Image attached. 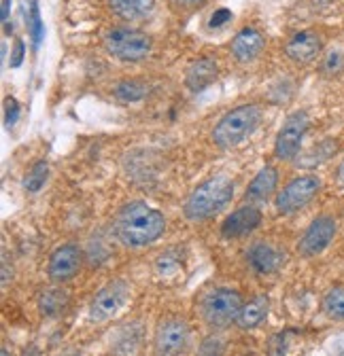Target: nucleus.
<instances>
[{"instance_id":"nucleus-30","label":"nucleus","mask_w":344,"mask_h":356,"mask_svg":"<svg viewBox=\"0 0 344 356\" xmlns=\"http://www.w3.org/2000/svg\"><path fill=\"white\" fill-rule=\"evenodd\" d=\"M200 356H224V352L217 341H206L200 350Z\"/></svg>"},{"instance_id":"nucleus-26","label":"nucleus","mask_w":344,"mask_h":356,"mask_svg":"<svg viewBox=\"0 0 344 356\" xmlns=\"http://www.w3.org/2000/svg\"><path fill=\"white\" fill-rule=\"evenodd\" d=\"M321 70H323V74H327V76H338V74L344 70V51L331 49V51L325 56V60H323V64H321Z\"/></svg>"},{"instance_id":"nucleus-32","label":"nucleus","mask_w":344,"mask_h":356,"mask_svg":"<svg viewBox=\"0 0 344 356\" xmlns=\"http://www.w3.org/2000/svg\"><path fill=\"white\" fill-rule=\"evenodd\" d=\"M179 7H198V5H204L206 0H175Z\"/></svg>"},{"instance_id":"nucleus-18","label":"nucleus","mask_w":344,"mask_h":356,"mask_svg":"<svg viewBox=\"0 0 344 356\" xmlns=\"http://www.w3.org/2000/svg\"><path fill=\"white\" fill-rule=\"evenodd\" d=\"M268 312H270V297L264 295V293L255 295L249 303L242 305V312H240L236 325L242 331H253L268 318Z\"/></svg>"},{"instance_id":"nucleus-9","label":"nucleus","mask_w":344,"mask_h":356,"mask_svg":"<svg viewBox=\"0 0 344 356\" xmlns=\"http://www.w3.org/2000/svg\"><path fill=\"white\" fill-rule=\"evenodd\" d=\"M338 234V222L329 214H321L311 220V225L304 229L302 238L297 240V252L304 259H313L321 254L336 238Z\"/></svg>"},{"instance_id":"nucleus-14","label":"nucleus","mask_w":344,"mask_h":356,"mask_svg":"<svg viewBox=\"0 0 344 356\" xmlns=\"http://www.w3.org/2000/svg\"><path fill=\"white\" fill-rule=\"evenodd\" d=\"M321 47H323L321 36L311 30H304L289 38V42L285 44V54L295 64H311L319 58Z\"/></svg>"},{"instance_id":"nucleus-2","label":"nucleus","mask_w":344,"mask_h":356,"mask_svg":"<svg viewBox=\"0 0 344 356\" xmlns=\"http://www.w3.org/2000/svg\"><path fill=\"white\" fill-rule=\"evenodd\" d=\"M234 195V181L228 174H214L200 183L185 200L183 214L191 222H204L219 214Z\"/></svg>"},{"instance_id":"nucleus-11","label":"nucleus","mask_w":344,"mask_h":356,"mask_svg":"<svg viewBox=\"0 0 344 356\" xmlns=\"http://www.w3.org/2000/svg\"><path fill=\"white\" fill-rule=\"evenodd\" d=\"M81 265H83L81 248L77 244H62L49 257V263H47L49 280L56 282V284L68 282V280H72L79 274Z\"/></svg>"},{"instance_id":"nucleus-34","label":"nucleus","mask_w":344,"mask_h":356,"mask_svg":"<svg viewBox=\"0 0 344 356\" xmlns=\"http://www.w3.org/2000/svg\"><path fill=\"white\" fill-rule=\"evenodd\" d=\"M22 356H40V354H38L36 346H28V348L24 350V354H22Z\"/></svg>"},{"instance_id":"nucleus-24","label":"nucleus","mask_w":344,"mask_h":356,"mask_svg":"<svg viewBox=\"0 0 344 356\" xmlns=\"http://www.w3.org/2000/svg\"><path fill=\"white\" fill-rule=\"evenodd\" d=\"M26 19H28V30H30L32 44H34V49H38V47H40V42H42V38H45V24H42V19H40L38 0H32L30 15H28Z\"/></svg>"},{"instance_id":"nucleus-22","label":"nucleus","mask_w":344,"mask_h":356,"mask_svg":"<svg viewBox=\"0 0 344 356\" xmlns=\"http://www.w3.org/2000/svg\"><path fill=\"white\" fill-rule=\"evenodd\" d=\"M149 94V85L145 81L139 79H130V81H121L119 85H115L113 96L121 102H139Z\"/></svg>"},{"instance_id":"nucleus-12","label":"nucleus","mask_w":344,"mask_h":356,"mask_svg":"<svg viewBox=\"0 0 344 356\" xmlns=\"http://www.w3.org/2000/svg\"><path fill=\"white\" fill-rule=\"evenodd\" d=\"M260 225H262L260 208L253 204H244L226 216L219 232L226 240H240V238H247L249 234H253Z\"/></svg>"},{"instance_id":"nucleus-25","label":"nucleus","mask_w":344,"mask_h":356,"mask_svg":"<svg viewBox=\"0 0 344 356\" xmlns=\"http://www.w3.org/2000/svg\"><path fill=\"white\" fill-rule=\"evenodd\" d=\"M334 153H336V143L325 140V143L317 145L306 157H302L304 161H297V163H302V165H319V163H325Z\"/></svg>"},{"instance_id":"nucleus-3","label":"nucleus","mask_w":344,"mask_h":356,"mask_svg":"<svg viewBox=\"0 0 344 356\" xmlns=\"http://www.w3.org/2000/svg\"><path fill=\"white\" fill-rule=\"evenodd\" d=\"M262 123V108L257 104H240L228 111L212 127V143L224 151L238 147L257 131Z\"/></svg>"},{"instance_id":"nucleus-19","label":"nucleus","mask_w":344,"mask_h":356,"mask_svg":"<svg viewBox=\"0 0 344 356\" xmlns=\"http://www.w3.org/2000/svg\"><path fill=\"white\" fill-rule=\"evenodd\" d=\"M109 7L123 22H143L153 13L155 0H109Z\"/></svg>"},{"instance_id":"nucleus-28","label":"nucleus","mask_w":344,"mask_h":356,"mask_svg":"<svg viewBox=\"0 0 344 356\" xmlns=\"http://www.w3.org/2000/svg\"><path fill=\"white\" fill-rule=\"evenodd\" d=\"M24 56H26V42H24L22 38H15V42H13V51H11V60H9L11 68H19L22 62H24Z\"/></svg>"},{"instance_id":"nucleus-33","label":"nucleus","mask_w":344,"mask_h":356,"mask_svg":"<svg viewBox=\"0 0 344 356\" xmlns=\"http://www.w3.org/2000/svg\"><path fill=\"white\" fill-rule=\"evenodd\" d=\"M336 178H338V181L344 185V159L338 163V170H336Z\"/></svg>"},{"instance_id":"nucleus-7","label":"nucleus","mask_w":344,"mask_h":356,"mask_svg":"<svg viewBox=\"0 0 344 356\" xmlns=\"http://www.w3.org/2000/svg\"><path fill=\"white\" fill-rule=\"evenodd\" d=\"M130 293H132V289L123 278H117V280H111L109 284H104L90 301V307H88L90 323L111 321L115 314H119V312L125 307V303L130 301Z\"/></svg>"},{"instance_id":"nucleus-20","label":"nucleus","mask_w":344,"mask_h":356,"mask_svg":"<svg viewBox=\"0 0 344 356\" xmlns=\"http://www.w3.org/2000/svg\"><path fill=\"white\" fill-rule=\"evenodd\" d=\"M36 305L42 318H58L68 307V293L62 289H45L38 293Z\"/></svg>"},{"instance_id":"nucleus-31","label":"nucleus","mask_w":344,"mask_h":356,"mask_svg":"<svg viewBox=\"0 0 344 356\" xmlns=\"http://www.w3.org/2000/svg\"><path fill=\"white\" fill-rule=\"evenodd\" d=\"M9 13H11V0H3V7H0V19H3V26L9 24Z\"/></svg>"},{"instance_id":"nucleus-35","label":"nucleus","mask_w":344,"mask_h":356,"mask_svg":"<svg viewBox=\"0 0 344 356\" xmlns=\"http://www.w3.org/2000/svg\"><path fill=\"white\" fill-rule=\"evenodd\" d=\"M0 356H13L7 348H3V350H0Z\"/></svg>"},{"instance_id":"nucleus-5","label":"nucleus","mask_w":344,"mask_h":356,"mask_svg":"<svg viewBox=\"0 0 344 356\" xmlns=\"http://www.w3.org/2000/svg\"><path fill=\"white\" fill-rule=\"evenodd\" d=\"M242 295L234 289L219 286L210 289L200 301V314L204 323L212 329H226L234 325L242 312Z\"/></svg>"},{"instance_id":"nucleus-23","label":"nucleus","mask_w":344,"mask_h":356,"mask_svg":"<svg viewBox=\"0 0 344 356\" xmlns=\"http://www.w3.org/2000/svg\"><path fill=\"white\" fill-rule=\"evenodd\" d=\"M47 176H49V163L45 159H38L26 174L24 178V189L28 193H38L47 183Z\"/></svg>"},{"instance_id":"nucleus-6","label":"nucleus","mask_w":344,"mask_h":356,"mask_svg":"<svg viewBox=\"0 0 344 356\" xmlns=\"http://www.w3.org/2000/svg\"><path fill=\"white\" fill-rule=\"evenodd\" d=\"M323 183L317 174H299L279 191L274 206L279 214H295L306 208L321 191Z\"/></svg>"},{"instance_id":"nucleus-21","label":"nucleus","mask_w":344,"mask_h":356,"mask_svg":"<svg viewBox=\"0 0 344 356\" xmlns=\"http://www.w3.org/2000/svg\"><path fill=\"white\" fill-rule=\"evenodd\" d=\"M321 312L325 314V318L334 323H344V286L342 284H336L325 291L321 299Z\"/></svg>"},{"instance_id":"nucleus-4","label":"nucleus","mask_w":344,"mask_h":356,"mask_svg":"<svg viewBox=\"0 0 344 356\" xmlns=\"http://www.w3.org/2000/svg\"><path fill=\"white\" fill-rule=\"evenodd\" d=\"M102 42L109 56H113L119 62H130V64L147 60L153 49V38L147 32L130 26L109 30Z\"/></svg>"},{"instance_id":"nucleus-8","label":"nucleus","mask_w":344,"mask_h":356,"mask_svg":"<svg viewBox=\"0 0 344 356\" xmlns=\"http://www.w3.org/2000/svg\"><path fill=\"white\" fill-rule=\"evenodd\" d=\"M311 127V119L304 111H297L283 121L274 138V157L281 161H293L302 151L304 136Z\"/></svg>"},{"instance_id":"nucleus-10","label":"nucleus","mask_w":344,"mask_h":356,"mask_svg":"<svg viewBox=\"0 0 344 356\" xmlns=\"http://www.w3.org/2000/svg\"><path fill=\"white\" fill-rule=\"evenodd\" d=\"M189 343V327L181 318H166L157 325L153 335L155 356H179Z\"/></svg>"},{"instance_id":"nucleus-27","label":"nucleus","mask_w":344,"mask_h":356,"mask_svg":"<svg viewBox=\"0 0 344 356\" xmlns=\"http://www.w3.org/2000/svg\"><path fill=\"white\" fill-rule=\"evenodd\" d=\"M19 119V102L15 98H5V125L11 129Z\"/></svg>"},{"instance_id":"nucleus-29","label":"nucleus","mask_w":344,"mask_h":356,"mask_svg":"<svg viewBox=\"0 0 344 356\" xmlns=\"http://www.w3.org/2000/svg\"><path fill=\"white\" fill-rule=\"evenodd\" d=\"M230 19H232V11H230V9H217V11H214V13L210 15L208 26H210V28H221V26H226Z\"/></svg>"},{"instance_id":"nucleus-13","label":"nucleus","mask_w":344,"mask_h":356,"mask_svg":"<svg viewBox=\"0 0 344 356\" xmlns=\"http://www.w3.org/2000/svg\"><path fill=\"white\" fill-rule=\"evenodd\" d=\"M247 261L255 274L270 276L285 265V254L270 242H255L247 252Z\"/></svg>"},{"instance_id":"nucleus-16","label":"nucleus","mask_w":344,"mask_h":356,"mask_svg":"<svg viewBox=\"0 0 344 356\" xmlns=\"http://www.w3.org/2000/svg\"><path fill=\"white\" fill-rule=\"evenodd\" d=\"M217 74H219L217 62H214L212 58H198L185 70V85H187L189 92L200 94L202 89H206L208 85H212L214 81H217Z\"/></svg>"},{"instance_id":"nucleus-15","label":"nucleus","mask_w":344,"mask_h":356,"mask_svg":"<svg viewBox=\"0 0 344 356\" xmlns=\"http://www.w3.org/2000/svg\"><path fill=\"white\" fill-rule=\"evenodd\" d=\"M264 47H266V36L255 28H244L232 40V56L238 62L247 64L253 62L255 58H260Z\"/></svg>"},{"instance_id":"nucleus-17","label":"nucleus","mask_w":344,"mask_h":356,"mask_svg":"<svg viewBox=\"0 0 344 356\" xmlns=\"http://www.w3.org/2000/svg\"><path fill=\"white\" fill-rule=\"evenodd\" d=\"M279 187V170L274 165H264L260 172L253 176L244 195L247 202H268Z\"/></svg>"},{"instance_id":"nucleus-1","label":"nucleus","mask_w":344,"mask_h":356,"mask_svg":"<svg viewBox=\"0 0 344 356\" xmlns=\"http://www.w3.org/2000/svg\"><path fill=\"white\" fill-rule=\"evenodd\" d=\"M113 232L121 246L139 250L164 236L166 216L147 202H127L115 214Z\"/></svg>"}]
</instances>
